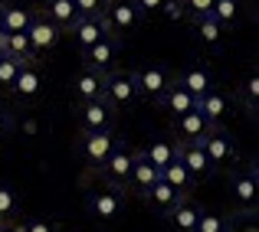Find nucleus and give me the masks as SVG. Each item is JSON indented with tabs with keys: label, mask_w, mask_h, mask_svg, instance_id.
<instances>
[{
	"label": "nucleus",
	"mask_w": 259,
	"mask_h": 232,
	"mask_svg": "<svg viewBox=\"0 0 259 232\" xmlns=\"http://www.w3.org/2000/svg\"><path fill=\"white\" fill-rule=\"evenodd\" d=\"M39 13H43V17L50 20V23H56L63 33H66V30H69V26L79 20L76 4H72V0H46V4L39 7Z\"/></svg>",
	"instance_id": "obj_21"
},
{
	"label": "nucleus",
	"mask_w": 259,
	"mask_h": 232,
	"mask_svg": "<svg viewBox=\"0 0 259 232\" xmlns=\"http://www.w3.org/2000/svg\"><path fill=\"white\" fill-rule=\"evenodd\" d=\"M200 216H203L200 203H197L194 196H181V200L164 213V219H167V229L171 232H194L197 222H200Z\"/></svg>",
	"instance_id": "obj_10"
},
{
	"label": "nucleus",
	"mask_w": 259,
	"mask_h": 232,
	"mask_svg": "<svg viewBox=\"0 0 259 232\" xmlns=\"http://www.w3.org/2000/svg\"><path fill=\"white\" fill-rule=\"evenodd\" d=\"M0 232H17V229H10L7 222H0Z\"/></svg>",
	"instance_id": "obj_39"
},
{
	"label": "nucleus",
	"mask_w": 259,
	"mask_h": 232,
	"mask_svg": "<svg viewBox=\"0 0 259 232\" xmlns=\"http://www.w3.org/2000/svg\"><path fill=\"white\" fill-rule=\"evenodd\" d=\"M7 131H10V118H7V114L0 111V141L7 138Z\"/></svg>",
	"instance_id": "obj_38"
},
{
	"label": "nucleus",
	"mask_w": 259,
	"mask_h": 232,
	"mask_svg": "<svg viewBox=\"0 0 259 232\" xmlns=\"http://www.w3.org/2000/svg\"><path fill=\"white\" fill-rule=\"evenodd\" d=\"M158 180H161V170L151 167V163H148L145 157L138 154V160H135V167H132V177H128V187H125V190H135L138 196H145V190L154 187Z\"/></svg>",
	"instance_id": "obj_23"
},
{
	"label": "nucleus",
	"mask_w": 259,
	"mask_h": 232,
	"mask_svg": "<svg viewBox=\"0 0 259 232\" xmlns=\"http://www.w3.org/2000/svg\"><path fill=\"white\" fill-rule=\"evenodd\" d=\"M174 76L167 72V66H145V69L135 72V88H138V101H151L158 105L161 95L171 88Z\"/></svg>",
	"instance_id": "obj_6"
},
{
	"label": "nucleus",
	"mask_w": 259,
	"mask_h": 232,
	"mask_svg": "<svg viewBox=\"0 0 259 232\" xmlns=\"http://www.w3.org/2000/svg\"><path fill=\"white\" fill-rule=\"evenodd\" d=\"M240 101H243V108H246L249 114H256V108H259V72H249V76L243 79Z\"/></svg>",
	"instance_id": "obj_30"
},
{
	"label": "nucleus",
	"mask_w": 259,
	"mask_h": 232,
	"mask_svg": "<svg viewBox=\"0 0 259 232\" xmlns=\"http://www.w3.org/2000/svg\"><path fill=\"white\" fill-rule=\"evenodd\" d=\"M210 17H213L223 30H230V26H236L243 20V0H213Z\"/></svg>",
	"instance_id": "obj_29"
},
{
	"label": "nucleus",
	"mask_w": 259,
	"mask_h": 232,
	"mask_svg": "<svg viewBox=\"0 0 259 232\" xmlns=\"http://www.w3.org/2000/svg\"><path fill=\"white\" fill-rule=\"evenodd\" d=\"M17 69H20V63H13V59H0V92H10L13 79H17Z\"/></svg>",
	"instance_id": "obj_34"
},
{
	"label": "nucleus",
	"mask_w": 259,
	"mask_h": 232,
	"mask_svg": "<svg viewBox=\"0 0 259 232\" xmlns=\"http://www.w3.org/2000/svg\"><path fill=\"white\" fill-rule=\"evenodd\" d=\"M30 20H33V10H26V7H17V4L0 7V26H4V33H26Z\"/></svg>",
	"instance_id": "obj_26"
},
{
	"label": "nucleus",
	"mask_w": 259,
	"mask_h": 232,
	"mask_svg": "<svg viewBox=\"0 0 259 232\" xmlns=\"http://www.w3.org/2000/svg\"><path fill=\"white\" fill-rule=\"evenodd\" d=\"M89 216H92L95 222H102V226H108V222H115L121 213H125V193H118V190H102V193H92L85 203Z\"/></svg>",
	"instance_id": "obj_9"
},
{
	"label": "nucleus",
	"mask_w": 259,
	"mask_h": 232,
	"mask_svg": "<svg viewBox=\"0 0 259 232\" xmlns=\"http://www.w3.org/2000/svg\"><path fill=\"white\" fill-rule=\"evenodd\" d=\"M63 36H66V33L59 30L56 23H50L39 10H33V20H30V26H26V39H30L33 56H36V59L39 56H50V52L63 43Z\"/></svg>",
	"instance_id": "obj_3"
},
{
	"label": "nucleus",
	"mask_w": 259,
	"mask_h": 232,
	"mask_svg": "<svg viewBox=\"0 0 259 232\" xmlns=\"http://www.w3.org/2000/svg\"><path fill=\"white\" fill-rule=\"evenodd\" d=\"M0 59H4V52H0Z\"/></svg>",
	"instance_id": "obj_42"
},
{
	"label": "nucleus",
	"mask_w": 259,
	"mask_h": 232,
	"mask_svg": "<svg viewBox=\"0 0 259 232\" xmlns=\"http://www.w3.org/2000/svg\"><path fill=\"white\" fill-rule=\"evenodd\" d=\"M66 33H69L72 43L79 46V52H85L89 46H95L99 39L108 36V26H105V20H102V17H79Z\"/></svg>",
	"instance_id": "obj_15"
},
{
	"label": "nucleus",
	"mask_w": 259,
	"mask_h": 232,
	"mask_svg": "<svg viewBox=\"0 0 259 232\" xmlns=\"http://www.w3.org/2000/svg\"><path fill=\"white\" fill-rule=\"evenodd\" d=\"M72 4H76V13H79V17H102L108 0H72Z\"/></svg>",
	"instance_id": "obj_35"
},
{
	"label": "nucleus",
	"mask_w": 259,
	"mask_h": 232,
	"mask_svg": "<svg viewBox=\"0 0 259 232\" xmlns=\"http://www.w3.org/2000/svg\"><path fill=\"white\" fill-rule=\"evenodd\" d=\"M4 4H10V0H0V7H4Z\"/></svg>",
	"instance_id": "obj_40"
},
{
	"label": "nucleus",
	"mask_w": 259,
	"mask_h": 232,
	"mask_svg": "<svg viewBox=\"0 0 259 232\" xmlns=\"http://www.w3.org/2000/svg\"><path fill=\"white\" fill-rule=\"evenodd\" d=\"M194 232H233V219L223 213H210V209H203L200 222H197Z\"/></svg>",
	"instance_id": "obj_31"
},
{
	"label": "nucleus",
	"mask_w": 259,
	"mask_h": 232,
	"mask_svg": "<svg viewBox=\"0 0 259 232\" xmlns=\"http://www.w3.org/2000/svg\"><path fill=\"white\" fill-rule=\"evenodd\" d=\"M0 52H4V59H13V63H20V66L36 63L26 33H0Z\"/></svg>",
	"instance_id": "obj_20"
},
{
	"label": "nucleus",
	"mask_w": 259,
	"mask_h": 232,
	"mask_svg": "<svg viewBox=\"0 0 259 232\" xmlns=\"http://www.w3.org/2000/svg\"><path fill=\"white\" fill-rule=\"evenodd\" d=\"M158 108L167 114V118H184V114H190V111H197V98L190 92H184L177 82H171V88H167L164 95H161V101H158Z\"/></svg>",
	"instance_id": "obj_18"
},
{
	"label": "nucleus",
	"mask_w": 259,
	"mask_h": 232,
	"mask_svg": "<svg viewBox=\"0 0 259 232\" xmlns=\"http://www.w3.org/2000/svg\"><path fill=\"white\" fill-rule=\"evenodd\" d=\"M181 7H184V17L187 20H197V17H210L213 0H181Z\"/></svg>",
	"instance_id": "obj_33"
},
{
	"label": "nucleus",
	"mask_w": 259,
	"mask_h": 232,
	"mask_svg": "<svg viewBox=\"0 0 259 232\" xmlns=\"http://www.w3.org/2000/svg\"><path fill=\"white\" fill-rule=\"evenodd\" d=\"M177 160L187 167V173L194 177V183H203V180H210V177H217L210 157L203 154V147H197V144H177Z\"/></svg>",
	"instance_id": "obj_13"
},
{
	"label": "nucleus",
	"mask_w": 259,
	"mask_h": 232,
	"mask_svg": "<svg viewBox=\"0 0 259 232\" xmlns=\"http://www.w3.org/2000/svg\"><path fill=\"white\" fill-rule=\"evenodd\" d=\"M115 144H118L115 128H105V131H79V154H82V160L92 170L102 167V160L112 154Z\"/></svg>",
	"instance_id": "obj_4"
},
{
	"label": "nucleus",
	"mask_w": 259,
	"mask_h": 232,
	"mask_svg": "<svg viewBox=\"0 0 259 232\" xmlns=\"http://www.w3.org/2000/svg\"><path fill=\"white\" fill-rule=\"evenodd\" d=\"M135 160H138V151H132V147H128L125 141L118 138V144L112 147V154H108L105 160H102V167H99V177L108 183V190H118V193H125Z\"/></svg>",
	"instance_id": "obj_2"
},
{
	"label": "nucleus",
	"mask_w": 259,
	"mask_h": 232,
	"mask_svg": "<svg viewBox=\"0 0 259 232\" xmlns=\"http://www.w3.org/2000/svg\"><path fill=\"white\" fill-rule=\"evenodd\" d=\"M72 92H76L79 105L102 98V76H99V72H92V69H82L76 79H72Z\"/></svg>",
	"instance_id": "obj_25"
},
{
	"label": "nucleus",
	"mask_w": 259,
	"mask_h": 232,
	"mask_svg": "<svg viewBox=\"0 0 259 232\" xmlns=\"http://www.w3.org/2000/svg\"><path fill=\"white\" fill-rule=\"evenodd\" d=\"M177 4H181V0H177Z\"/></svg>",
	"instance_id": "obj_43"
},
{
	"label": "nucleus",
	"mask_w": 259,
	"mask_h": 232,
	"mask_svg": "<svg viewBox=\"0 0 259 232\" xmlns=\"http://www.w3.org/2000/svg\"><path fill=\"white\" fill-rule=\"evenodd\" d=\"M135 7H138L141 17H151V13H164V7L171 4V0H132Z\"/></svg>",
	"instance_id": "obj_36"
},
{
	"label": "nucleus",
	"mask_w": 259,
	"mask_h": 232,
	"mask_svg": "<svg viewBox=\"0 0 259 232\" xmlns=\"http://www.w3.org/2000/svg\"><path fill=\"white\" fill-rule=\"evenodd\" d=\"M121 36H112L108 33L105 39H99L95 46H89V49L82 52V66L92 72H99V76H105L108 69H115V63H118V52H121Z\"/></svg>",
	"instance_id": "obj_8"
},
{
	"label": "nucleus",
	"mask_w": 259,
	"mask_h": 232,
	"mask_svg": "<svg viewBox=\"0 0 259 232\" xmlns=\"http://www.w3.org/2000/svg\"><path fill=\"white\" fill-rule=\"evenodd\" d=\"M174 82L184 88V92H190L194 98H200V95H207V92L217 88V79H213V72H210L207 66H187L184 72L174 76Z\"/></svg>",
	"instance_id": "obj_17"
},
{
	"label": "nucleus",
	"mask_w": 259,
	"mask_h": 232,
	"mask_svg": "<svg viewBox=\"0 0 259 232\" xmlns=\"http://www.w3.org/2000/svg\"><path fill=\"white\" fill-rule=\"evenodd\" d=\"M20 213V200H17V190L0 183V222H10L13 216Z\"/></svg>",
	"instance_id": "obj_32"
},
{
	"label": "nucleus",
	"mask_w": 259,
	"mask_h": 232,
	"mask_svg": "<svg viewBox=\"0 0 259 232\" xmlns=\"http://www.w3.org/2000/svg\"><path fill=\"white\" fill-rule=\"evenodd\" d=\"M10 95L20 101H36L43 95V72L36 69V63H26L17 69V79L10 85Z\"/></svg>",
	"instance_id": "obj_14"
},
{
	"label": "nucleus",
	"mask_w": 259,
	"mask_h": 232,
	"mask_svg": "<svg viewBox=\"0 0 259 232\" xmlns=\"http://www.w3.org/2000/svg\"><path fill=\"white\" fill-rule=\"evenodd\" d=\"M227 111H230V98H227L223 88H213V92H207V95L197 98V114H200L210 128H223Z\"/></svg>",
	"instance_id": "obj_16"
},
{
	"label": "nucleus",
	"mask_w": 259,
	"mask_h": 232,
	"mask_svg": "<svg viewBox=\"0 0 259 232\" xmlns=\"http://www.w3.org/2000/svg\"><path fill=\"white\" fill-rule=\"evenodd\" d=\"M17 232H56V229H53V222L33 219V222H26V226H17Z\"/></svg>",
	"instance_id": "obj_37"
},
{
	"label": "nucleus",
	"mask_w": 259,
	"mask_h": 232,
	"mask_svg": "<svg viewBox=\"0 0 259 232\" xmlns=\"http://www.w3.org/2000/svg\"><path fill=\"white\" fill-rule=\"evenodd\" d=\"M102 20H105V26H108L112 36H128V33H135L141 26L145 17L138 13V7H135L132 0H108Z\"/></svg>",
	"instance_id": "obj_5"
},
{
	"label": "nucleus",
	"mask_w": 259,
	"mask_h": 232,
	"mask_svg": "<svg viewBox=\"0 0 259 232\" xmlns=\"http://www.w3.org/2000/svg\"><path fill=\"white\" fill-rule=\"evenodd\" d=\"M200 147H203V154L210 157L213 170L230 167V163H236V157H240V147H236L233 134L223 131V128H210V134L200 141Z\"/></svg>",
	"instance_id": "obj_7"
},
{
	"label": "nucleus",
	"mask_w": 259,
	"mask_h": 232,
	"mask_svg": "<svg viewBox=\"0 0 259 232\" xmlns=\"http://www.w3.org/2000/svg\"><path fill=\"white\" fill-rule=\"evenodd\" d=\"M190 33H194L203 46H210V49H220V46H223V36H227V30H223L213 17H197V20H190Z\"/></svg>",
	"instance_id": "obj_22"
},
{
	"label": "nucleus",
	"mask_w": 259,
	"mask_h": 232,
	"mask_svg": "<svg viewBox=\"0 0 259 232\" xmlns=\"http://www.w3.org/2000/svg\"><path fill=\"white\" fill-rule=\"evenodd\" d=\"M161 180H167L181 196H190V193H194V177H190V173H187V167L177 160V154H174V160L167 163L164 170H161Z\"/></svg>",
	"instance_id": "obj_27"
},
{
	"label": "nucleus",
	"mask_w": 259,
	"mask_h": 232,
	"mask_svg": "<svg viewBox=\"0 0 259 232\" xmlns=\"http://www.w3.org/2000/svg\"><path fill=\"white\" fill-rule=\"evenodd\" d=\"M102 98L108 101L115 114L128 111V108L138 101V88H135V72L128 69H108L102 76Z\"/></svg>",
	"instance_id": "obj_1"
},
{
	"label": "nucleus",
	"mask_w": 259,
	"mask_h": 232,
	"mask_svg": "<svg viewBox=\"0 0 259 232\" xmlns=\"http://www.w3.org/2000/svg\"><path fill=\"white\" fill-rule=\"evenodd\" d=\"M141 157H145L151 167H158V170H164L167 163L174 160V154H177V144L174 141H151V144H145V151H138Z\"/></svg>",
	"instance_id": "obj_28"
},
{
	"label": "nucleus",
	"mask_w": 259,
	"mask_h": 232,
	"mask_svg": "<svg viewBox=\"0 0 259 232\" xmlns=\"http://www.w3.org/2000/svg\"><path fill=\"white\" fill-rule=\"evenodd\" d=\"M0 33H4V26H0Z\"/></svg>",
	"instance_id": "obj_41"
},
{
	"label": "nucleus",
	"mask_w": 259,
	"mask_h": 232,
	"mask_svg": "<svg viewBox=\"0 0 259 232\" xmlns=\"http://www.w3.org/2000/svg\"><path fill=\"white\" fill-rule=\"evenodd\" d=\"M76 118H79V131H105V128H115V111L108 108L105 98L79 105Z\"/></svg>",
	"instance_id": "obj_12"
},
{
	"label": "nucleus",
	"mask_w": 259,
	"mask_h": 232,
	"mask_svg": "<svg viewBox=\"0 0 259 232\" xmlns=\"http://www.w3.org/2000/svg\"><path fill=\"white\" fill-rule=\"evenodd\" d=\"M141 200H145L148 206L154 209V213H167V209H171L174 203L181 200V193H177V190H174L167 180H158L154 187H148V190H145V196H141Z\"/></svg>",
	"instance_id": "obj_24"
},
{
	"label": "nucleus",
	"mask_w": 259,
	"mask_h": 232,
	"mask_svg": "<svg viewBox=\"0 0 259 232\" xmlns=\"http://www.w3.org/2000/svg\"><path fill=\"white\" fill-rule=\"evenodd\" d=\"M230 196H233V203L243 209V213H253L256 200H259V173H256V167L240 170V173L233 177V183H230Z\"/></svg>",
	"instance_id": "obj_11"
},
{
	"label": "nucleus",
	"mask_w": 259,
	"mask_h": 232,
	"mask_svg": "<svg viewBox=\"0 0 259 232\" xmlns=\"http://www.w3.org/2000/svg\"><path fill=\"white\" fill-rule=\"evenodd\" d=\"M207 134H210V125L197 111L184 114V118H174V138H177V144H197V147H200V141L207 138Z\"/></svg>",
	"instance_id": "obj_19"
}]
</instances>
